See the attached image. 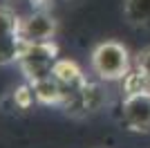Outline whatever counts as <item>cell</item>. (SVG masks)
I'll list each match as a JSON object with an SVG mask.
<instances>
[{
	"label": "cell",
	"instance_id": "12",
	"mask_svg": "<svg viewBox=\"0 0 150 148\" xmlns=\"http://www.w3.org/2000/svg\"><path fill=\"white\" fill-rule=\"evenodd\" d=\"M137 68L150 79V47H146V49L139 52V56H137Z\"/></svg>",
	"mask_w": 150,
	"mask_h": 148
},
{
	"label": "cell",
	"instance_id": "10",
	"mask_svg": "<svg viewBox=\"0 0 150 148\" xmlns=\"http://www.w3.org/2000/svg\"><path fill=\"white\" fill-rule=\"evenodd\" d=\"M121 81H123L125 97H128V94H139V92H150V79L139 68L137 70H130Z\"/></svg>",
	"mask_w": 150,
	"mask_h": 148
},
{
	"label": "cell",
	"instance_id": "3",
	"mask_svg": "<svg viewBox=\"0 0 150 148\" xmlns=\"http://www.w3.org/2000/svg\"><path fill=\"white\" fill-rule=\"evenodd\" d=\"M23 36H20V18L13 9L0 5V65L18 61L23 49Z\"/></svg>",
	"mask_w": 150,
	"mask_h": 148
},
{
	"label": "cell",
	"instance_id": "11",
	"mask_svg": "<svg viewBox=\"0 0 150 148\" xmlns=\"http://www.w3.org/2000/svg\"><path fill=\"white\" fill-rule=\"evenodd\" d=\"M34 99H36V92H34V88L31 85H20L16 92H13V101L18 105L20 110H27L31 103H34Z\"/></svg>",
	"mask_w": 150,
	"mask_h": 148
},
{
	"label": "cell",
	"instance_id": "2",
	"mask_svg": "<svg viewBox=\"0 0 150 148\" xmlns=\"http://www.w3.org/2000/svg\"><path fill=\"white\" fill-rule=\"evenodd\" d=\"M56 61H58V47L54 45V41H43V43H27L25 41L18 56V65L27 76V81L50 74Z\"/></svg>",
	"mask_w": 150,
	"mask_h": 148
},
{
	"label": "cell",
	"instance_id": "7",
	"mask_svg": "<svg viewBox=\"0 0 150 148\" xmlns=\"http://www.w3.org/2000/svg\"><path fill=\"white\" fill-rule=\"evenodd\" d=\"M101 103H103V92H101V88L88 83L79 97L72 99L69 103H65L63 108H65V112L72 115V117H85V115H90V112L99 110Z\"/></svg>",
	"mask_w": 150,
	"mask_h": 148
},
{
	"label": "cell",
	"instance_id": "9",
	"mask_svg": "<svg viewBox=\"0 0 150 148\" xmlns=\"http://www.w3.org/2000/svg\"><path fill=\"white\" fill-rule=\"evenodd\" d=\"M123 18L130 27L150 29V0H125Z\"/></svg>",
	"mask_w": 150,
	"mask_h": 148
},
{
	"label": "cell",
	"instance_id": "8",
	"mask_svg": "<svg viewBox=\"0 0 150 148\" xmlns=\"http://www.w3.org/2000/svg\"><path fill=\"white\" fill-rule=\"evenodd\" d=\"M29 85L34 88L36 99L40 103H63V90L58 85V81L54 74H45V76H38V79L29 81Z\"/></svg>",
	"mask_w": 150,
	"mask_h": 148
},
{
	"label": "cell",
	"instance_id": "5",
	"mask_svg": "<svg viewBox=\"0 0 150 148\" xmlns=\"http://www.w3.org/2000/svg\"><path fill=\"white\" fill-rule=\"evenodd\" d=\"M123 121L132 132H150V92L128 94L121 105Z\"/></svg>",
	"mask_w": 150,
	"mask_h": 148
},
{
	"label": "cell",
	"instance_id": "6",
	"mask_svg": "<svg viewBox=\"0 0 150 148\" xmlns=\"http://www.w3.org/2000/svg\"><path fill=\"white\" fill-rule=\"evenodd\" d=\"M56 34V20L47 11H34L25 20H20V36L27 43H43L52 41Z\"/></svg>",
	"mask_w": 150,
	"mask_h": 148
},
{
	"label": "cell",
	"instance_id": "13",
	"mask_svg": "<svg viewBox=\"0 0 150 148\" xmlns=\"http://www.w3.org/2000/svg\"><path fill=\"white\" fill-rule=\"evenodd\" d=\"M31 2H36V5H45V0H31Z\"/></svg>",
	"mask_w": 150,
	"mask_h": 148
},
{
	"label": "cell",
	"instance_id": "1",
	"mask_svg": "<svg viewBox=\"0 0 150 148\" xmlns=\"http://www.w3.org/2000/svg\"><path fill=\"white\" fill-rule=\"evenodd\" d=\"M92 68L103 81H121L130 72V56L128 49L117 41H105L94 47Z\"/></svg>",
	"mask_w": 150,
	"mask_h": 148
},
{
	"label": "cell",
	"instance_id": "4",
	"mask_svg": "<svg viewBox=\"0 0 150 148\" xmlns=\"http://www.w3.org/2000/svg\"><path fill=\"white\" fill-rule=\"evenodd\" d=\"M52 74L56 76L58 85L63 90V103L61 105H65L72 99H76L83 92V88L88 85V79L83 76L81 68L74 61H67V58H58L54 63V68H52Z\"/></svg>",
	"mask_w": 150,
	"mask_h": 148
}]
</instances>
